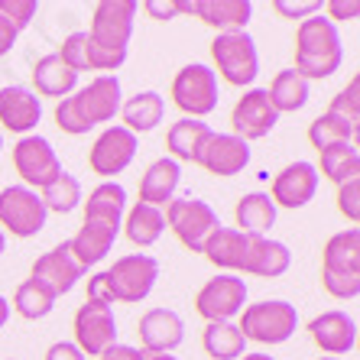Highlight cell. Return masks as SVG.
I'll list each match as a JSON object with an SVG mask.
<instances>
[{
    "label": "cell",
    "mask_w": 360,
    "mask_h": 360,
    "mask_svg": "<svg viewBox=\"0 0 360 360\" xmlns=\"http://www.w3.org/2000/svg\"><path fill=\"white\" fill-rule=\"evenodd\" d=\"M124 91L117 75H98L56 104V127L68 136L91 134L98 124H110L120 114Z\"/></svg>",
    "instance_id": "obj_1"
},
{
    "label": "cell",
    "mask_w": 360,
    "mask_h": 360,
    "mask_svg": "<svg viewBox=\"0 0 360 360\" xmlns=\"http://www.w3.org/2000/svg\"><path fill=\"white\" fill-rule=\"evenodd\" d=\"M344 62V46L338 23H331L328 17L315 13V17L302 20L295 30V68L305 82L311 78H331Z\"/></svg>",
    "instance_id": "obj_2"
},
{
    "label": "cell",
    "mask_w": 360,
    "mask_h": 360,
    "mask_svg": "<svg viewBox=\"0 0 360 360\" xmlns=\"http://www.w3.org/2000/svg\"><path fill=\"white\" fill-rule=\"evenodd\" d=\"M240 335L243 341L257 344H285L299 328V311L285 299H263L257 305H243L240 311Z\"/></svg>",
    "instance_id": "obj_3"
},
{
    "label": "cell",
    "mask_w": 360,
    "mask_h": 360,
    "mask_svg": "<svg viewBox=\"0 0 360 360\" xmlns=\"http://www.w3.org/2000/svg\"><path fill=\"white\" fill-rule=\"evenodd\" d=\"M211 59L218 65L214 75L237 88H247L260 75V52L250 33H218L211 42Z\"/></svg>",
    "instance_id": "obj_4"
},
{
    "label": "cell",
    "mask_w": 360,
    "mask_h": 360,
    "mask_svg": "<svg viewBox=\"0 0 360 360\" xmlns=\"http://www.w3.org/2000/svg\"><path fill=\"white\" fill-rule=\"evenodd\" d=\"M162 214H166V224L172 227V234L179 237V243H182L185 250H192V253L205 250V240H208V237L221 227L218 211L211 208L208 201L192 198V195H185V198H172Z\"/></svg>",
    "instance_id": "obj_5"
},
{
    "label": "cell",
    "mask_w": 360,
    "mask_h": 360,
    "mask_svg": "<svg viewBox=\"0 0 360 360\" xmlns=\"http://www.w3.org/2000/svg\"><path fill=\"white\" fill-rule=\"evenodd\" d=\"M172 101H176V108L182 110L185 117H192V120L208 117L221 101L214 68L201 65V62L179 68V75L172 78Z\"/></svg>",
    "instance_id": "obj_6"
},
{
    "label": "cell",
    "mask_w": 360,
    "mask_h": 360,
    "mask_svg": "<svg viewBox=\"0 0 360 360\" xmlns=\"http://www.w3.org/2000/svg\"><path fill=\"white\" fill-rule=\"evenodd\" d=\"M49 211L39 201V192L26 185H7L0 188V231L20 240H30L46 227Z\"/></svg>",
    "instance_id": "obj_7"
},
{
    "label": "cell",
    "mask_w": 360,
    "mask_h": 360,
    "mask_svg": "<svg viewBox=\"0 0 360 360\" xmlns=\"http://www.w3.org/2000/svg\"><path fill=\"white\" fill-rule=\"evenodd\" d=\"M104 279H108L110 299L136 305L153 292V285L160 279V263L150 253H127V257L114 260L110 269H104Z\"/></svg>",
    "instance_id": "obj_8"
},
{
    "label": "cell",
    "mask_w": 360,
    "mask_h": 360,
    "mask_svg": "<svg viewBox=\"0 0 360 360\" xmlns=\"http://www.w3.org/2000/svg\"><path fill=\"white\" fill-rule=\"evenodd\" d=\"M247 305V283L237 273H221L208 279L195 295V311L208 321H234Z\"/></svg>",
    "instance_id": "obj_9"
},
{
    "label": "cell",
    "mask_w": 360,
    "mask_h": 360,
    "mask_svg": "<svg viewBox=\"0 0 360 360\" xmlns=\"http://www.w3.org/2000/svg\"><path fill=\"white\" fill-rule=\"evenodd\" d=\"M84 357H101L117 344V319H114V305L104 302H84L75 311V341H72Z\"/></svg>",
    "instance_id": "obj_10"
},
{
    "label": "cell",
    "mask_w": 360,
    "mask_h": 360,
    "mask_svg": "<svg viewBox=\"0 0 360 360\" xmlns=\"http://www.w3.org/2000/svg\"><path fill=\"white\" fill-rule=\"evenodd\" d=\"M13 169L17 176L23 179L26 188H46L52 179L62 172V162L52 150V143L39 134H30V136H20L17 146H13Z\"/></svg>",
    "instance_id": "obj_11"
},
{
    "label": "cell",
    "mask_w": 360,
    "mask_h": 360,
    "mask_svg": "<svg viewBox=\"0 0 360 360\" xmlns=\"http://www.w3.org/2000/svg\"><path fill=\"white\" fill-rule=\"evenodd\" d=\"M140 13V4L134 0H104L91 13V36L104 49H127V42L134 36V23Z\"/></svg>",
    "instance_id": "obj_12"
},
{
    "label": "cell",
    "mask_w": 360,
    "mask_h": 360,
    "mask_svg": "<svg viewBox=\"0 0 360 360\" xmlns=\"http://www.w3.org/2000/svg\"><path fill=\"white\" fill-rule=\"evenodd\" d=\"M136 150H140V140H136L127 127H120V124L108 127V130L94 140L91 153H88V166H91L94 176L114 179L134 162Z\"/></svg>",
    "instance_id": "obj_13"
},
{
    "label": "cell",
    "mask_w": 360,
    "mask_h": 360,
    "mask_svg": "<svg viewBox=\"0 0 360 360\" xmlns=\"http://www.w3.org/2000/svg\"><path fill=\"white\" fill-rule=\"evenodd\" d=\"M279 114L269 104L266 88H250L243 91V98H237L234 110H231V127H234V136H240L243 143L263 140L276 130Z\"/></svg>",
    "instance_id": "obj_14"
},
{
    "label": "cell",
    "mask_w": 360,
    "mask_h": 360,
    "mask_svg": "<svg viewBox=\"0 0 360 360\" xmlns=\"http://www.w3.org/2000/svg\"><path fill=\"white\" fill-rule=\"evenodd\" d=\"M319 179H321L319 166H311V162H305V160H295V162H289L285 169L276 172L269 198H273L276 208L299 211L315 198V192H319Z\"/></svg>",
    "instance_id": "obj_15"
},
{
    "label": "cell",
    "mask_w": 360,
    "mask_h": 360,
    "mask_svg": "<svg viewBox=\"0 0 360 360\" xmlns=\"http://www.w3.org/2000/svg\"><path fill=\"white\" fill-rule=\"evenodd\" d=\"M198 166L218 179H231L250 166V143L234 134H211L198 153Z\"/></svg>",
    "instance_id": "obj_16"
},
{
    "label": "cell",
    "mask_w": 360,
    "mask_h": 360,
    "mask_svg": "<svg viewBox=\"0 0 360 360\" xmlns=\"http://www.w3.org/2000/svg\"><path fill=\"white\" fill-rule=\"evenodd\" d=\"M309 335L319 351L331 354V357H341V354H351L357 347V321L347 311L331 309L309 321Z\"/></svg>",
    "instance_id": "obj_17"
},
{
    "label": "cell",
    "mask_w": 360,
    "mask_h": 360,
    "mask_svg": "<svg viewBox=\"0 0 360 360\" xmlns=\"http://www.w3.org/2000/svg\"><path fill=\"white\" fill-rule=\"evenodd\" d=\"M120 227H124V224H117V221L84 218L82 231L68 240V250H72V257H75L78 266H82V269L98 266V263L110 253L114 240L120 237Z\"/></svg>",
    "instance_id": "obj_18"
},
{
    "label": "cell",
    "mask_w": 360,
    "mask_h": 360,
    "mask_svg": "<svg viewBox=\"0 0 360 360\" xmlns=\"http://www.w3.org/2000/svg\"><path fill=\"white\" fill-rule=\"evenodd\" d=\"M84 269L75 263V257H72V250H68V240H62L59 247H52L49 253H42L39 260L33 263V276L36 283H42L46 289H49L56 299L65 292H72L75 289V283L82 279Z\"/></svg>",
    "instance_id": "obj_19"
},
{
    "label": "cell",
    "mask_w": 360,
    "mask_h": 360,
    "mask_svg": "<svg viewBox=\"0 0 360 360\" xmlns=\"http://www.w3.org/2000/svg\"><path fill=\"white\" fill-rule=\"evenodd\" d=\"M39 120H42V98H36V91H30L23 84L0 88V124L7 127L10 134L30 136Z\"/></svg>",
    "instance_id": "obj_20"
},
{
    "label": "cell",
    "mask_w": 360,
    "mask_h": 360,
    "mask_svg": "<svg viewBox=\"0 0 360 360\" xmlns=\"http://www.w3.org/2000/svg\"><path fill=\"white\" fill-rule=\"evenodd\" d=\"M140 341L146 354H172L185 341V321L172 309H150L140 319Z\"/></svg>",
    "instance_id": "obj_21"
},
{
    "label": "cell",
    "mask_w": 360,
    "mask_h": 360,
    "mask_svg": "<svg viewBox=\"0 0 360 360\" xmlns=\"http://www.w3.org/2000/svg\"><path fill=\"white\" fill-rule=\"evenodd\" d=\"M192 13L218 33H247L253 4L247 0H192Z\"/></svg>",
    "instance_id": "obj_22"
},
{
    "label": "cell",
    "mask_w": 360,
    "mask_h": 360,
    "mask_svg": "<svg viewBox=\"0 0 360 360\" xmlns=\"http://www.w3.org/2000/svg\"><path fill=\"white\" fill-rule=\"evenodd\" d=\"M182 182V166L176 160H162L150 162V169L143 172L140 179V201L143 205H153V208H166L169 201L176 198V188Z\"/></svg>",
    "instance_id": "obj_23"
},
{
    "label": "cell",
    "mask_w": 360,
    "mask_h": 360,
    "mask_svg": "<svg viewBox=\"0 0 360 360\" xmlns=\"http://www.w3.org/2000/svg\"><path fill=\"white\" fill-rule=\"evenodd\" d=\"M247 250H250V237L240 234L237 227H224L221 224L214 234L205 240V257L208 263H214L218 269L227 273H243V263H247Z\"/></svg>",
    "instance_id": "obj_24"
},
{
    "label": "cell",
    "mask_w": 360,
    "mask_h": 360,
    "mask_svg": "<svg viewBox=\"0 0 360 360\" xmlns=\"http://www.w3.org/2000/svg\"><path fill=\"white\" fill-rule=\"evenodd\" d=\"M289 266H292V253H289V247H285L283 240H273V237H250V250H247L243 273L263 276V279H276V276H283Z\"/></svg>",
    "instance_id": "obj_25"
},
{
    "label": "cell",
    "mask_w": 360,
    "mask_h": 360,
    "mask_svg": "<svg viewBox=\"0 0 360 360\" xmlns=\"http://www.w3.org/2000/svg\"><path fill=\"white\" fill-rule=\"evenodd\" d=\"M321 273H335V276H360V231L347 227L328 237L325 250H321Z\"/></svg>",
    "instance_id": "obj_26"
},
{
    "label": "cell",
    "mask_w": 360,
    "mask_h": 360,
    "mask_svg": "<svg viewBox=\"0 0 360 360\" xmlns=\"http://www.w3.org/2000/svg\"><path fill=\"white\" fill-rule=\"evenodd\" d=\"M120 117H124V124L130 134H150V130H156V127L162 124V117H166V101H162L160 91H136L134 98H127L124 104H120Z\"/></svg>",
    "instance_id": "obj_27"
},
{
    "label": "cell",
    "mask_w": 360,
    "mask_h": 360,
    "mask_svg": "<svg viewBox=\"0 0 360 360\" xmlns=\"http://www.w3.org/2000/svg\"><path fill=\"white\" fill-rule=\"evenodd\" d=\"M33 84H36V94L62 101L78 91V75L59 59V52H49V56H42V59L36 62Z\"/></svg>",
    "instance_id": "obj_28"
},
{
    "label": "cell",
    "mask_w": 360,
    "mask_h": 360,
    "mask_svg": "<svg viewBox=\"0 0 360 360\" xmlns=\"http://www.w3.org/2000/svg\"><path fill=\"white\" fill-rule=\"evenodd\" d=\"M237 231L247 237H266L276 224V205L269 198V192H250L237 201L234 208Z\"/></svg>",
    "instance_id": "obj_29"
},
{
    "label": "cell",
    "mask_w": 360,
    "mask_h": 360,
    "mask_svg": "<svg viewBox=\"0 0 360 360\" xmlns=\"http://www.w3.org/2000/svg\"><path fill=\"white\" fill-rule=\"evenodd\" d=\"M211 134H214V130H211L205 120H192V117L176 120L166 134V146H169V153H172L169 160L195 162V166H198V153H201V146L208 143Z\"/></svg>",
    "instance_id": "obj_30"
},
{
    "label": "cell",
    "mask_w": 360,
    "mask_h": 360,
    "mask_svg": "<svg viewBox=\"0 0 360 360\" xmlns=\"http://www.w3.org/2000/svg\"><path fill=\"white\" fill-rule=\"evenodd\" d=\"M120 231H124L127 240L136 243V247H153V243L162 237V231H166V214H162V208H153V205L136 201L134 208L127 211Z\"/></svg>",
    "instance_id": "obj_31"
},
{
    "label": "cell",
    "mask_w": 360,
    "mask_h": 360,
    "mask_svg": "<svg viewBox=\"0 0 360 360\" xmlns=\"http://www.w3.org/2000/svg\"><path fill=\"white\" fill-rule=\"evenodd\" d=\"M266 94L276 114H295V110H302L309 104V82L299 72H292V68H283V72H276Z\"/></svg>",
    "instance_id": "obj_32"
},
{
    "label": "cell",
    "mask_w": 360,
    "mask_h": 360,
    "mask_svg": "<svg viewBox=\"0 0 360 360\" xmlns=\"http://www.w3.org/2000/svg\"><path fill=\"white\" fill-rule=\"evenodd\" d=\"M201 347L211 360H240L247 354V341L234 321H211L201 335Z\"/></svg>",
    "instance_id": "obj_33"
},
{
    "label": "cell",
    "mask_w": 360,
    "mask_h": 360,
    "mask_svg": "<svg viewBox=\"0 0 360 360\" xmlns=\"http://www.w3.org/2000/svg\"><path fill=\"white\" fill-rule=\"evenodd\" d=\"M127 211V188L117 182H101L98 188H91L88 201H84V218H104L124 224Z\"/></svg>",
    "instance_id": "obj_34"
},
{
    "label": "cell",
    "mask_w": 360,
    "mask_h": 360,
    "mask_svg": "<svg viewBox=\"0 0 360 360\" xmlns=\"http://www.w3.org/2000/svg\"><path fill=\"white\" fill-rule=\"evenodd\" d=\"M321 160V176L331 179L335 185H344L360 176V153L354 143H341V146H328L319 153Z\"/></svg>",
    "instance_id": "obj_35"
},
{
    "label": "cell",
    "mask_w": 360,
    "mask_h": 360,
    "mask_svg": "<svg viewBox=\"0 0 360 360\" xmlns=\"http://www.w3.org/2000/svg\"><path fill=\"white\" fill-rule=\"evenodd\" d=\"M357 136V124L338 117V114H319V117L309 124V143L315 150H328V146H341V143H354Z\"/></svg>",
    "instance_id": "obj_36"
},
{
    "label": "cell",
    "mask_w": 360,
    "mask_h": 360,
    "mask_svg": "<svg viewBox=\"0 0 360 360\" xmlns=\"http://www.w3.org/2000/svg\"><path fill=\"white\" fill-rule=\"evenodd\" d=\"M39 201L46 205V211H56V214H72V211L82 205V182H78L72 172L62 169L59 176L52 179L46 188H39Z\"/></svg>",
    "instance_id": "obj_37"
},
{
    "label": "cell",
    "mask_w": 360,
    "mask_h": 360,
    "mask_svg": "<svg viewBox=\"0 0 360 360\" xmlns=\"http://www.w3.org/2000/svg\"><path fill=\"white\" fill-rule=\"evenodd\" d=\"M13 309H17L20 319L39 321L56 309V295L42 283H36V279H26V283L17 285V292H13Z\"/></svg>",
    "instance_id": "obj_38"
},
{
    "label": "cell",
    "mask_w": 360,
    "mask_h": 360,
    "mask_svg": "<svg viewBox=\"0 0 360 360\" xmlns=\"http://www.w3.org/2000/svg\"><path fill=\"white\" fill-rule=\"evenodd\" d=\"M36 10H39V4H36V0H0V17L7 20L17 33L33 23Z\"/></svg>",
    "instance_id": "obj_39"
},
{
    "label": "cell",
    "mask_w": 360,
    "mask_h": 360,
    "mask_svg": "<svg viewBox=\"0 0 360 360\" xmlns=\"http://www.w3.org/2000/svg\"><path fill=\"white\" fill-rule=\"evenodd\" d=\"M328 114H338V117L357 124V117H360V78H351V84H347V88L331 101Z\"/></svg>",
    "instance_id": "obj_40"
},
{
    "label": "cell",
    "mask_w": 360,
    "mask_h": 360,
    "mask_svg": "<svg viewBox=\"0 0 360 360\" xmlns=\"http://www.w3.org/2000/svg\"><path fill=\"white\" fill-rule=\"evenodd\" d=\"M338 208L351 224L360 221V179H351V182L338 185Z\"/></svg>",
    "instance_id": "obj_41"
},
{
    "label": "cell",
    "mask_w": 360,
    "mask_h": 360,
    "mask_svg": "<svg viewBox=\"0 0 360 360\" xmlns=\"http://www.w3.org/2000/svg\"><path fill=\"white\" fill-rule=\"evenodd\" d=\"M273 7H276L279 17H289V20L302 17V20H309V17H315V13H321V0H305V4H289V0H276Z\"/></svg>",
    "instance_id": "obj_42"
},
{
    "label": "cell",
    "mask_w": 360,
    "mask_h": 360,
    "mask_svg": "<svg viewBox=\"0 0 360 360\" xmlns=\"http://www.w3.org/2000/svg\"><path fill=\"white\" fill-rule=\"evenodd\" d=\"M357 17H360L357 0H351V4H347V0H331V4H328V20H331V23H335V20H357Z\"/></svg>",
    "instance_id": "obj_43"
},
{
    "label": "cell",
    "mask_w": 360,
    "mask_h": 360,
    "mask_svg": "<svg viewBox=\"0 0 360 360\" xmlns=\"http://www.w3.org/2000/svg\"><path fill=\"white\" fill-rule=\"evenodd\" d=\"M98 360H146V351L130 347V344H114L110 351H104Z\"/></svg>",
    "instance_id": "obj_44"
},
{
    "label": "cell",
    "mask_w": 360,
    "mask_h": 360,
    "mask_svg": "<svg viewBox=\"0 0 360 360\" xmlns=\"http://www.w3.org/2000/svg\"><path fill=\"white\" fill-rule=\"evenodd\" d=\"M46 360H84V354L78 351L72 341H56L49 351H46Z\"/></svg>",
    "instance_id": "obj_45"
},
{
    "label": "cell",
    "mask_w": 360,
    "mask_h": 360,
    "mask_svg": "<svg viewBox=\"0 0 360 360\" xmlns=\"http://www.w3.org/2000/svg\"><path fill=\"white\" fill-rule=\"evenodd\" d=\"M146 10H150L156 20H172L176 13H182V4H160V0H150Z\"/></svg>",
    "instance_id": "obj_46"
},
{
    "label": "cell",
    "mask_w": 360,
    "mask_h": 360,
    "mask_svg": "<svg viewBox=\"0 0 360 360\" xmlns=\"http://www.w3.org/2000/svg\"><path fill=\"white\" fill-rule=\"evenodd\" d=\"M17 30H13V26L7 23V20L0 17V59H4V56H7L10 49H13V46H17Z\"/></svg>",
    "instance_id": "obj_47"
},
{
    "label": "cell",
    "mask_w": 360,
    "mask_h": 360,
    "mask_svg": "<svg viewBox=\"0 0 360 360\" xmlns=\"http://www.w3.org/2000/svg\"><path fill=\"white\" fill-rule=\"evenodd\" d=\"M7 319H10V299L7 295H0V328L7 325Z\"/></svg>",
    "instance_id": "obj_48"
},
{
    "label": "cell",
    "mask_w": 360,
    "mask_h": 360,
    "mask_svg": "<svg viewBox=\"0 0 360 360\" xmlns=\"http://www.w3.org/2000/svg\"><path fill=\"white\" fill-rule=\"evenodd\" d=\"M240 360H276V357H269V354H243Z\"/></svg>",
    "instance_id": "obj_49"
},
{
    "label": "cell",
    "mask_w": 360,
    "mask_h": 360,
    "mask_svg": "<svg viewBox=\"0 0 360 360\" xmlns=\"http://www.w3.org/2000/svg\"><path fill=\"white\" fill-rule=\"evenodd\" d=\"M146 360H179V357H172V354H146Z\"/></svg>",
    "instance_id": "obj_50"
},
{
    "label": "cell",
    "mask_w": 360,
    "mask_h": 360,
    "mask_svg": "<svg viewBox=\"0 0 360 360\" xmlns=\"http://www.w3.org/2000/svg\"><path fill=\"white\" fill-rule=\"evenodd\" d=\"M4 247H7V234L0 231V253H4Z\"/></svg>",
    "instance_id": "obj_51"
},
{
    "label": "cell",
    "mask_w": 360,
    "mask_h": 360,
    "mask_svg": "<svg viewBox=\"0 0 360 360\" xmlns=\"http://www.w3.org/2000/svg\"><path fill=\"white\" fill-rule=\"evenodd\" d=\"M0 150H4V134H0Z\"/></svg>",
    "instance_id": "obj_52"
},
{
    "label": "cell",
    "mask_w": 360,
    "mask_h": 360,
    "mask_svg": "<svg viewBox=\"0 0 360 360\" xmlns=\"http://www.w3.org/2000/svg\"><path fill=\"white\" fill-rule=\"evenodd\" d=\"M321 360H341V357H321Z\"/></svg>",
    "instance_id": "obj_53"
},
{
    "label": "cell",
    "mask_w": 360,
    "mask_h": 360,
    "mask_svg": "<svg viewBox=\"0 0 360 360\" xmlns=\"http://www.w3.org/2000/svg\"><path fill=\"white\" fill-rule=\"evenodd\" d=\"M10 360H17V357H10Z\"/></svg>",
    "instance_id": "obj_54"
}]
</instances>
